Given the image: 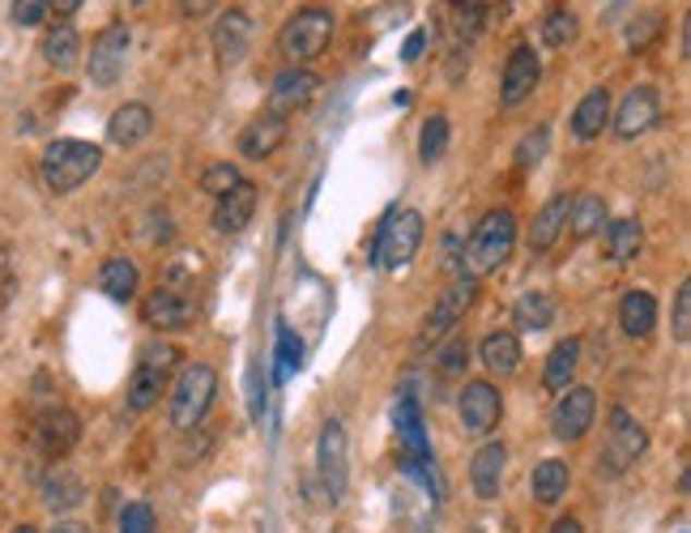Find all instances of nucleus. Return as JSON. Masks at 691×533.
<instances>
[{"instance_id":"1","label":"nucleus","mask_w":691,"mask_h":533,"mask_svg":"<svg viewBox=\"0 0 691 533\" xmlns=\"http://www.w3.org/2000/svg\"><path fill=\"white\" fill-rule=\"evenodd\" d=\"M512 243H517V214H512V209H487L483 222H478L474 235H470L461 274L474 278V282L495 274V269L512 256Z\"/></svg>"},{"instance_id":"2","label":"nucleus","mask_w":691,"mask_h":533,"mask_svg":"<svg viewBox=\"0 0 691 533\" xmlns=\"http://www.w3.org/2000/svg\"><path fill=\"white\" fill-rule=\"evenodd\" d=\"M102 167V149L90 142H73V137H60L44 149V162H39V175L48 184V193L64 196L77 193L95 171Z\"/></svg>"},{"instance_id":"3","label":"nucleus","mask_w":691,"mask_h":533,"mask_svg":"<svg viewBox=\"0 0 691 533\" xmlns=\"http://www.w3.org/2000/svg\"><path fill=\"white\" fill-rule=\"evenodd\" d=\"M329 39H334V13L312 4V9H299L295 17L278 31V51L291 60V69H303L329 48Z\"/></svg>"},{"instance_id":"4","label":"nucleus","mask_w":691,"mask_h":533,"mask_svg":"<svg viewBox=\"0 0 691 533\" xmlns=\"http://www.w3.org/2000/svg\"><path fill=\"white\" fill-rule=\"evenodd\" d=\"M214 392H218V372L209 363H189L180 372L175 388H171V427L175 432H193L205 419Z\"/></svg>"},{"instance_id":"5","label":"nucleus","mask_w":691,"mask_h":533,"mask_svg":"<svg viewBox=\"0 0 691 533\" xmlns=\"http://www.w3.org/2000/svg\"><path fill=\"white\" fill-rule=\"evenodd\" d=\"M419 243H423V214L419 209H389V218L376 235V265L389 274L405 269L414 261Z\"/></svg>"},{"instance_id":"6","label":"nucleus","mask_w":691,"mask_h":533,"mask_svg":"<svg viewBox=\"0 0 691 533\" xmlns=\"http://www.w3.org/2000/svg\"><path fill=\"white\" fill-rule=\"evenodd\" d=\"M180 354H175V346H167V341H149L146 350H142V359H137V367H133V385H129V410H137V414H146L158 405V397L167 392V376H171V363H175Z\"/></svg>"},{"instance_id":"7","label":"nucleus","mask_w":691,"mask_h":533,"mask_svg":"<svg viewBox=\"0 0 691 533\" xmlns=\"http://www.w3.org/2000/svg\"><path fill=\"white\" fill-rule=\"evenodd\" d=\"M474 278H465V274H457L452 282H448V291L436 299V307L427 312V320H423V334H419V350H427V346H440L445 338H452V329L461 325V316H465V307L474 303Z\"/></svg>"},{"instance_id":"8","label":"nucleus","mask_w":691,"mask_h":533,"mask_svg":"<svg viewBox=\"0 0 691 533\" xmlns=\"http://www.w3.org/2000/svg\"><path fill=\"white\" fill-rule=\"evenodd\" d=\"M397 439H401L405 465L427 486H436V470H432L436 461H432V444H427V427H423V410H419V401L410 392L397 401Z\"/></svg>"},{"instance_id":"9","label":"nucleus","mask_w":691,"mask_h":533,"mask_svg":"<svg viewBox=\"0 0 691 533\" xmlns=\"http://www.w3.org/2000/svg\"><path fill=\"white\" fill-rule=\"evenodd\" d=\"M644 427L623 410V405H615L610 410V432H606V448H602V457H597V470H606V474H623L628 465H637V457L644 452Z\"/></svg>"},{"instance_id":"10","label":"nucleus","mask_w":691,"mask_h":533,"mask_svg":"<svg viewBox=\"0 0 691 533\" xmlns=\"http://www.w3.org/2000/svg\"><path fill=\"white\" fill-rule=\"evenodd\" d=\"M350 448H346V427L338 419H329L320 427V444H316V465H320V486L329 495V504H342L346 483H350Z\"/></svg>"},{"instance_id":"11","label":"nucleus","mask_w":691,"mask_h":533,"mask_svg":"<svg viewBox=\"0 0 691 533\" xmlns=\"http://www.w3.org/2000/svg\"><path fill=\"white\" fill-rule=\"evenodd\" d=\"M129 44H133V35H129V26L124 22H111L107 31L95 35V44H90V60H86V69H90V82L95 86H116L120 77H124V64H129Z\"/></svg>"},{"instance_id":"12","label":"nucleus","mask_w":691,"mask_h":533,"mask_svg":"<svg viewBox=\"0 0 691 533\" xmlns=\"http://www.w3.org/2000/svg\"><path fill=\"white\" fill-rule=\"evenodd\" d=\"M593 414H597L593 388H563V397L550 410V432H555V439H563V444H577L593 427Z\"/></svg>"},{"instance_id":"13","label":"nucleus","mask_w":691,"mask_h":533,"mask_svg":"<svg viewBox=\"0 0 691 533\" xmlns=\"http://www.w3.org/2000/svg\"><path fill=\"white\" fill-rule=\"evenodd\" d=\"M146 320L154 329H184L197 320V294L193 287H180V282H167L154 294H146Z\"/></svg>"},{"instance_id":"14","label":"nucleus","mask_w":691,"mask_h":533,"mask_svg":"<svg viewBox=\"0 0 691 533\" xmlns=\"http://www.w3.org/2000/svg\"><path fill=\"white\" fill-rule=\"evenodd\" d=\"M499 414H504V397L492 380H470L461 388V423L470 436H492Z\"/></svg>"},{"instance_id":"15","label":"nucleus","mask_w":691,"mask_h":533,"mask_svg":"<svg viewBox=\"0 0 691 533\" xmlns=\"http://www.w3.org/2000/svg\"><path fill=\"white\" fill-rule=\"evenodd\" d=\"M538 82H543V60L534 56V48H512L508 56V64H504V77H499V102L504 107H517V102H525V98L538 90Z\"/></svg>"},{"instance_id":"16","label":"nucleus","mask_w":691,"mask_h":533,"mask_svg":"<svg viewBox=\"0 0 691 533\" xmlns=\"http://www.w3.org/2000/svg\"><path fill=\"white\" fill-rule=\"evenodd\" d=\"M316 90H320V77H316L312 69H287V73H278V82H274V90H269L265 111H269V116L291 120L295 111H303V107L316 98Z\"/></svg>"},{"instance_id":"17","label":"nucleus","mask_w":691,"mask_h":533,"mask_svg":"<svg viewBox=\"0 0 691 533\" xmlns=\"http://www.w3.org/2000/svg\"><path fill=\"white\" fill-rule=\"evenodd\" d=\"M39 448H44V457L51 461H64L73 448H77V439H82V419L73 414V410H64V405H56V410H44L39 414Z\"/></svg>"},{"instance_id":"18","label":"nucleus","mask_w":691,"mask_h":533,"mask_svg":"<svg viewBox=\"0 0 691 533\" xmlns=\"http://www.w3.org/2000/svg\"><path fill=\"white\" fill-rule=\"evenodd\" d=\"M657 116H662V98L653 86H637V90H628V98L619 102V111H615V133L623 137V142H632V137H641L648 133L653 124H657Z\"/></svg>"},{"instance_id":"19","label":"nucleus","mask_w":691,"mask_h":533,"mask_svg":"<svg viewBox=\"0 0 691 533\" xmlns=\"http://www.w3.org/2000/svg\"><path fill=\"white\" fill-rule=\"evenodd\" d=\"M252 48V22H247L244 9H227L218 22H214V56L222 69H235Z\"/></svg>"},{"instance_id":"20","label":"nucleus","mask_w":691,"mask_h":533,"mask_svg":"<svg viewBox=\"0 0 691 533\" xmlns=\"http://www.w3.org/2000/svg\"><path fill=\"white\" fill-rule=\"evenodd\" d=\"M252 209H256V184L240 180L231 193L218 196V205H214V231L218 235H240L247 222H252Z\"/></svg>"},{"instance_id":"21","label":"nucleus","mask_w":691,"mask_h":533,"mask_svg":"<svg viewBox=\"0 0 691 533\" xmlns=\"http://www.w3.org/2000/svg\"><path fill=\"white\" fill-rule=\"evenodd\" d=\"M504 465H508V448L499 439H487L474 461H470V483L478 499H499V486H504Z\"/></svg>"},{"instance_id":"22","label":"nucleus","mask_w":691,"mask_h":533,"mask_svg":"<svg viewBox=\"0 0 691 533\" xmlns=\"http://www.w3.org/2000/svg\"><path fill=\"white\" fill-rule=\"evenodd\" d=\"M149 133H154V111H149L146 102H124V107L111 116V124H107V142L120 149L146 142Z\"/></svg>"},{"instance_id":"23","label":"nucleus","mask_w":691,"mask_h":533,"mask_svg":"<svg viewBox=\"0 0 691 533\" xmlns=\"http://www.w3.org/2000/svg\"><path fill=\"white\" fill-rule=\"evenodd\" d=\"M282 142H287V120L265 111V116H256L244 133H240V154L260 162V158H269Z\"/></svg>"},{"instance_id":"24","label":"nucleus","mask_w":691,"mask_h":533,"mask_svg":"<svg viewBox=\"0 0 691 533\" xmlns=\"http://www.w3.org/2000/svg\"><path fill=\"white\" fill-rule=\"evenodd\" d=\"M568 205H572V196L559 193L550 196L543 209L534 214V227H530V252H546V247H555V240L563 235V222H568Z\"/></svg>"},{"instance_id":"25","label":"nucleus","mask_w":691,"mask_h":533,"mask_svg":"<svg viewBox=\"0 0 691 533\" xmlns=\"http://www.w3.org/2000/svg\"><path fill=\"white\" fill-rule=\"evenodd\" d=\"M606 124H610V90L597 86V90H590V95L577 102V111H572V133H577L581 142H593V137H602Z\"/></svg>"},{"instance_id":"26","label":"nucleus","mask_w":691,"mask_h":533,"mask_svg":"<svg viewBox=\"0 0 691 533\" xmlns=\"http://www.w3.org/2000/svg\"><path fill=\"white\" fill-rule=\"evenodd\" d=\"M478 354H483V367H487V372H495V376H512V372L521 367V338H517L512 329L487 334L483 346H478Z\"/></svg>"},{"instance_id":"27","label":"nucleus","mask_w":691,"mask_h":533,"mask_svg":"<svg viewBox=\"0 0 691 533\" xmlns=\"http://www.w3.org/2000/svg\"><path fill=\"white\" fill-rule=\"evenodd\" d=\"M610 222V214H606V201L593 193H581L572 196V205H568V222L563 227H572V240H593L602 227Z\"/></svg>"},{"instance_id":"28","label":"nucleus","mask_w":691,"mask_h":533,"mask_svg":"<svg viewBox=\"0 0 691 533\" xmlns=\"http://www.w3.org/2000/svg\"><path fill=\"white\" fill-rule=\"evenodd\" d=\"M619 325L628 338H648L657 329V299L648 291H628L619 303Z\"/></svg>"},{"instance_id":"29","label":"nucleus","mask_w":691,"mask_h":533,"mask_svg":"<svg viewBox=\"0 0 691 533\" xmlns=\"http://www.w3.org/2000/svg\"><path fill=\"white\" fill-rule=\"evenodd\" d=\"M99 287L107 299H116V303H129L137 287H142V278H137V265L129 261V256H107L99 269Z\"/></svg>"},{"instance_id":"30","label":"nucleus","mask_w":691,"mask_h":533,"mask_svg":"<svg viewBox=\"0 0 691 533\" xmlns=\"http://www.w3.org/2000/svg\"><path fill=\"white\" fill-rule=\"evenodd\" d=\"M577 367H581V341L577 338H563L550 354H546V372H543V385L550 392H563V388H572V376H577Z\"/></svg>"},{"instance_id":"31","label":"nucleus","mask_w":691,"mask_h":533,"mask_svg":"<svg viewBox=\"0 0 691 533\" xmlns=\"http://www.w3.org/2000/svg\"><path fill=\"white\" fill-rule=\"evenodd\" d=\"M44 60H48V69H56V73H73L77 60H82L77 31L73 26H51L48 35H44Z\"/></svg>"},{"instance_id":"32","label":"nucleus","mask_w":691,"mask_h":533,"mask_svg":"<svg viewBox=\"0 0 691 533\" xmlns=\"http://www.w3.org/2000/svg\"><path fill=\"white\" fill-rule=\"evenodd\" d=\"M512 320L525 334H543V329H550V320H555V299L546 291H525L517 299V307H512Z\"/></svg>"},{"instance_id":"33","label":"nucleus","mask_w":691,"mask_h":533,"mask_svg":"<svg viewBox=\"0 0 691 533\" xmlns=\"http://www.w3.org/2000/svg\"><path fill=\"white\" fill-rule=\"evenodd\" d=\"M568 461H559V457H546L543 465H534V479H530V490H534V499L538 504H559L563 499V490H568Z\"/></svg>"},{"instance_id":"34","label":"nucleus","mask_w":691,"mask_h":533,"mask_svg":"<svg viewBox=\"0 0 691 533\" xmlns=\"http://www.w3.org/2000/svg\"><path fill=\"white\" fill-rule=\"evenodd\" d=\"M641 243H644V231H641V222H637V218L606 222V252H610V261H615V265H628V261H637Z\"/></svg>"},{"instance_id":"35","label":"nucleus","mask_w":691,"mask_h":533,"mask_svg":"<svg viewBox=\"0 0 691 533\" xmlns=\"http://www.w3.org/2000/svg\"><path fill=\"white\" fill-rule=\"evenodd\" d=\"M82 499H86V486L77 483L69 470H51L48 479H44V504H48L51 512H73Z\"/></svg>"},{"instance_id":"36","label":"nucleus","mask_w":691,"mask_h":533,"mask_svg":"<svg viewBox=\"0 0 691 533\" xmlns=\"http://www.w3.org/2000/svg\"><path fill=\"white\" fill-rule=\"evenodd\" d=\"M448 149V116H427L423 120V137H419V158L432 167L440 162Z\"/></svg>"},{"instance_id":"37","label":"nucleus","mask_w":691,"mask_h":533,"mask_svg":"<svg viewBox=\"0 0 691 533\" xmlns=\"http://www.w3.org/2000/svg\"><path fill=\"white\" fill-rule=\"evenodd\" d=\"M299 359H303V346H299L295 329H291V325H278V372H274V380H278V385L295 376Z\"/></svg>"},{"instance_id":"38","label":"nucleus","mask_w":691,"mask_h":533,"mask_svg":"<svg viewBox=\"0 0 691 533\" xmlns=\"http://www.w3.org/2000/svg\"><path fill=\"white\" fill-rule=\"evenodd\" d=\"M577 31H581L577 13H568V9H555V13H550V17L543 22V44H546V48H568V44L577 39Z\"/></svg>"},{"instance_id":"39","label":"nucleus","mask_w":691,"mask_h":533,"mask_svg":"<svg viewBox=\"0 0 691 533\" xmlns=\"http://www.w3.org/2000/svg\"><path fill=\"white\" fill-rule=\"evenodd\" d=\"M240 180H244V175H240V167L222 158V162H214V167H205V171H201V193H209L214 201H218L222 193H231Z\"/></svg>"},{"instance_id":"40","label":"nucleus","mask_w":691,"mask_h":533,"mask_svg":"<svg viewBox=\"0 0 691 533\" xmlns=\"http://www.w3.org/2000/svg\"><path fill=\"white\" fill-rule=\"evenodd\" d=\"M662 26H666V17L657 13V9H648L641 17H632V26H628V48L632 51H644L657 35H662Z\"/></svg>"},{"instance_id":"41","label":"nucleus","mask_w":691,"mask_h":533,"mask_svg":"<svg viewBox=\"0 0 691 533\" xmlns=\"http://www.w3.org/2000/svg\"><path fill=\"white\" fill-rule=\"evenodd\" d=\"M546 146H550V129L538 124L534 133H525V137H521V146H517V167H521V171L538 167V162L546 158Z\"/></svg>"},{"instance_id":"42","label":"nucleus","mask_w":691,"mask_h":533,"mask_svg":"<svg viewBox=\"0 0 691 533\" xmlns=\"http://www.w3.org/2000/svg\"><path fill=\"white\" fill-rule=\"evenodd\" d=\"M465 359H470L465 338H445L440 354H436V372H440V376H461V372H465Z\"/></svg>"},{"instance_id":"43","label":"nucleus","mask_w":691,"mask_h":533,"mask_svg":"<svg viewBox=\"0 0 691 533\" xmlns=\"http://www.w3.org/2000/svg\"><path fill=\"white\" fill-rule=\"evenodd\" d=\"M120 533H158L154 508H149V504H129V508L120 512Z\"/></svg>"},{"instance_id":"44","label":"nucleus","mask_w":691,"mask_h":533,"mask_svg":"<svg viewBox=\"0 0 691 533\" xmlns=\"http://www.w3.org/2000/svg\"><path fill=\"white\" fill-rule=\"evenodd\" d=\"M48 13V0H13V22L17 26H44Z\"/></svg>"},{"instance_id":"45","label":"nucleus","mask_w":691,"mask_h":533,"mask_svg":"<svg viewBox=\"0 0 691 533\" xmlns=\"http://www.w3.org/2000/svg\"><path fill=\"white\" fill-rule=\"evenodd\" d=\"M675 338H691V282H683L679 294H675Z\"/></svg>"},{"instance_id":"46","label":"nucleus","mask_w":691,"mask_h":533,"mask_svg":"<svg viewBox=\"0 0 691 533\" xmlns=\"http://www.w3.org/2000/svg\"><path fill=\"white\" fill-rule=\"evenodd\" d=\"M423 48H427V31H414V35L405 39V48H401V60H410V64H414V60L423 56Z\"/></svg>"},{"instance_id":"47","label":"nucleus","mask_w":691,"mask_h":533,"mask_svg":"<svg viewBox=\"0 0 691 533\" xmlns=\"http://www.w3.org/2000/svg\"><path fill=\"white\" fill-rule=\"evenodd\" d=\"M218 0H180V9L189 13V17H201V13H209Z\"/></svg>"},{"instance_id":"48","label":"nucleus","mask_w":691,"mask_h":533,"mask_svg":"<svg viewBox=\"0 0 691 533\" xmlns=\"http://www.w3.org/2000/svg\"><path fill=\"white\" fill-rule=\"evenodd\" d=\"M51 13H60V17H73L77 9H82V0H48Z\"/></svg>"},{"instance_id":"49","label":"nucleus","mask_w":691,"mask_h":533,"mask_svg":"<svg viewBox=\"0 0 691 533\" xmlns=\"http://www.w3.org/2000/svg\"><path fill=\"white\" fill-rule=\"evenodd\" d=\"M550 533H585V530H581V521H577V517H559V521L550 525Z\"/></svg>"},{"instance_id":"50","label":"nucleus","mask_w":691,"mask_h":533,"mask_svg":"<svg viewBox=\"0 0 691 533\" xmlns=\"http://www.w3.org/2000/svg\"><path fill=\"white\" fill-rule=\"evenodd\" d=\"M51 533H90V530H86L82 521H60V525H56Z\"/></svg>"},{"instance_id":"51","label":"nucleus","mask_w":691,"mask_h":533,"mask_svg":"<svg viewBox=\"0 0 691 533\" xmlns=\"http://www.w3.org/2000/svg\"><path fill=\"white\" fill-rule=\"evenodd\" d=\"M13 533H39V530H35V525H17Z\"/></svg>"},{"instance_id":"52","label":"nucleus","mask_w":691,"mask_h":533,"mask_svg":"<svg viewBox=\"0 0 691 533\" xmlns=\"http://www.w3.org/2000/svg\"><path fill=\"white\" fill-rule=\"evenodd\" d=\"M133 4H146V0H133Z\"/></svg>"}]
</instances>
